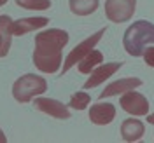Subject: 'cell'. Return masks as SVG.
<instances>
[{"instance_id": "4fadbf2b", "label": "cell", "mask_w": 154, "mask_h": 143, "mask_svg": "<svg viewBox=\"0 0 154 143\" xmlns=\"http://www.w3.org/2000/svg\"><path fill=\"white\" fill-rule=\"evenodd\" d=\"M12 35V19L9 16H0V58L7 56Z\"/></svg>"}, {"instance_id": "8fae6325", "label": "cell", "mask_w": 154, "mask_h": 143, "mask_svg": "<svg viewBox=\"0 0 154 143\" xmlns=\"http://www.w3.org/2000/svg\"><path fill=\"white\" fill-rule=\"evenodd\" d=\"M48 23H49V19L44 18V16L18 19V21H12V33H14V35H25V33H28V31L44 28Z\"/></svg>"}, {"instance_id": "ba28073f", "label": "cell", "mask_w": 154, "mask_h": 143, "mask_svg": "<svg viewBox=\"0 0 154 143\" xmlns=\"http://www.w3.org/2000/svg\"><path fill=\"white\" fill-rule=\"evenodd\" d=\"M142 86V80L137 79V77H126V79H119L109 86L100 93V100H105V98H110V96H116L119 93H128V91H133L137 87Z\"/></svg>"}, {"instance_id": "5bb4252c", "label": "cell", "mask_w": 154, "mask_h": 143, "mask_svg": "<svg viewBox=\"0 0 154 143\" xmlns=\"http://www.w3.org/2000/svg\"><path fill=\"white\" fill-rule=\"evenodd\" d=\"M102 61H103V54L100 51H95L93 49V51H89L86 56L77 63L79 65V72L81 73H91L96 68V65H102Z\"/></svg>"}, {"instance_id": "ac0fdd59", "label": "cell", "mask_w": 154, "mask_h": 143, "mask_svg": "<svg viewBox=\"0 0 154 143\" xmlns=\"http://www.w3.org/2000/svg\"><path fill=\"white\" fill-rule=\"evenodd\" d=\"M144 61H145V65H149V67L154 68V47H145Z\"/></svg>"}, {"instance_id": "6da1fadb", "label": "cell", "mask_w": 154, "mask_h": 143, "mask_svg": "<svg viewBox=\"0 0 154 143\" xmlns=\"http://www.w3.org/2000/svg\"><path fill=\"white\" fill-rule=\"evenodd\" d=\"M68 44V33L65 30L51 28L37 33L33 63L44 73H56L63 61V47Z\"/></svg>"}, {"instance_id": "5b68a950", "label": "cell", "mask_w": 154, "mask_h": 143, "mask_svg": "<svg viewBox=\"0 0 154 143\" xmlns=\"http://www.w3.org/2000/svg\"><path fill=\"white\" fill-rule=\"evenodd\" d=\"M137 0H105V16L112 23H125L133 18Z\"/></svg>"}, {"instance_id": "30bf717a", "label": "cell", "mask_w": 154, "mask_h": 143, "mask_svg": "<svg viewBox=\"0 0 154 143\" xmlns=\"http://www.w3.org/2000/svg\"><path fill=\"white\" fill-rule=\"evenodd\" d=\"M116 106L112 103H95L89 110V121L96 126H107L114 121Z\"/></svg>"}, {"instance_id": "9c48e42d", "label": "cell", "mask_w": 154, "mask_h": 143, "mask_svg": "<svg viewBox=\"0 0 154 143\" xmlns=\"http://www.w3.org/2000/svg\"><path fill=\"white\" fill-rule=\"evenodd\" d=\"M121 67H123V63H107V65H100L98 68H95V70L91 72L89 79L84 82V89H93V87L100 86L102 82H105L107 79H110Z\"/></svg>"}, {"instance_id": "3957f363", "label": "cell", "mask_w": 154, "mask_h": 143, "mask_svg": "<svg viewBox=\"0 0 154 143\" xmlns=\"http://www.w3.org/2000/svg\"><path fill=\"white\" fill-rule=\"evenodd\" d=\"M48 82L46 79L35 75V73H26V75L19 77L12 86V96L19 103H28L35 96L46 93Z\"/></svg>"}, {"instance_id": "e0dca14e", "label": "cell", "mask_w": 154, "mask_h": 143, "mask_svg": "<svg viewBox=\"0 0 154 143\" xmlns=\"http://www.w3.org/2000/svg\"><path fill=\"white\" fill-rule=\"evenodd\" d=\"M16 4L30 10H48L51 7V0H16Z\"/></svg>"}, {"instance_id": "2e32d148", "label": "cell", "mask_w": 154, "mask_h": 143, "mask_svg": "<svg viewBox=\"0 0 154 143\" xmlns=\"http://www.w3.org/2000/svg\"><path fill=\"white\" fill-rule=\"evenodd\" d=\"M89 101H91V98H89L88 93L77 91V93H74V94L70 96L68 106H72V108H75V110H84V108L89 105Z\"/></svg>"}, {"instance_id": "52a82bcc", "label": "cell", "mask_w": 154, "mask_h": 143, "mask_svg": "<svg viewBox=\"0 0 154 143\" xmlns=\"http://www.w3.org/2000/svg\"><path fill=\"white\" fill-rule=\"evenodd\" d=\"M33 106L44 112V114L51 115L54 119H70V110L58 100H51V98H35Z\"/></svg>"}, {"instance_id": "277c9868", "label": "cell", "mask_w": 154, "mask_h": 143, "mask_svg": "<svg viewBox=\"0 0 154 143\" xmlns=\"http://www.w3.org/2000/svg\"><path fill=\"white\" fill-rule=\"evenodd\" d=\"M105 33V28L98 30L96 33H93L91 37H88L86 40H82L79 46H75V47L72 49L70 52H68V56L65 58V61H63V73H67L68 70L72 67H75L77 63L82 59V58L86 56L89 51H93L95 49V46L100 42V38H102V35Z\"/></svg>"}, {"instance_id": "ffe728a7", "label": "cell", "mask_w": 154, "mask_h": 143, "mask_svg": "<svg viewBox=\"0 0 154 143\" xmlns=\"http://www.w3.org/2000/svg\"><path fill=\"white\" fill-rule=\"evenodd\" d=\"M7 142V138H5V134L2 133V131H0V143H5Z\"/></svg>"}, {"instance_id": "7c38bea8", "label": "cell", "mask_w": 154, "mask_h": 143, "mask_svg": "<svg viewBox=\"0 0 154 143\" xmlns=\"http://www.w3.org/2000/svg\"><path fill=\"white\" fill-rule=\"evenodd\" d=\"M145 127L142 124V121L137 119H126L121 124V136L125 142H138L144 136Z\"/></svg>"}, {"instance_id": "8992f818", "label": "cell", "mask_w": 154, "mask_h": 143, "mask_svg": "<svg viewBox=\"0 0 154 143\" xmlns=\"http://www.w3.org/2000/svg\"><path fill=\"white\" fill-rule=\"evenodd\" d=\"M119 103H121L125 112H128V114H131V115H137V117L147 115V112H149V101H147V98L142 96L140 93H135V89L125 93V94L121 96Z\"/></svg>"}, {"instance_id": "7a4b0ae2", "label": "cell", "mask_w": 154, "mask_h": 143, "mask_svg": "<svg viewBox=\"0 0 154 143\" xmlns=\"http://www.w3.org/2000/svg\"><path fill=\"white\" fill-rule=\"evenodd\" d=\"M149 44H154V25L149 21H137L125 31L123 46L130 56H144V51Z\"/></svg>"}, {"instance_id": "9a60e30c", "label": "cell", "mask_w": 154, "mask_h": 143, "mask_svg": "<svg viewBox=\"0 0 154 143\" xmlns=\"http://www.w3.org/2000/svg\"><path fill=\"white\" fill-rule=\"evenodd\" d=\"M98 0H70V10L77 16H89L98 9Z\"/></svg>"}, {"instance_id": "44dd1931", "label": "cell", "mask_w": 154, "mask_h": 143, "mask_svg": "<svg viewBox=\"0 0 154 143\" xmlns=\"http://www.w3.org/2000/svg\"><path fill=\"white\" fill-rule=\"evenodd\" d=\"M4 4H7V0H0V7H2Z\"/></svg>"}, {"instance_id": "d6986e66", "label": "cell", "mask_w": 154, "mask_h": 143, "mask_svg": "<svg viewBox=\"0 0 154 143\" xmlns=\"http://www.w3.org/2000/svg\"><path fill=\"white\" fill-rule=\"evenodd\" d=\"M147 122L154 126V114H149V115H147Z\"/></svg>"}]
</instances>
